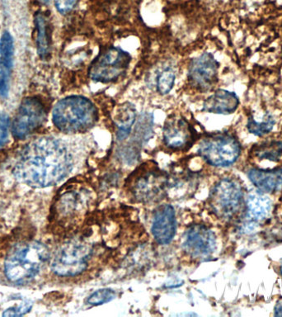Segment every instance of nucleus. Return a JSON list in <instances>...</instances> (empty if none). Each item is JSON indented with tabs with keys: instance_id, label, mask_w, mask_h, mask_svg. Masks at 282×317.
Wrapping results in <instances>:
<instances>
[{
	"instance_id": "f257e3e1",
	"label": "nucleus",
	"mask_w": 282,
	"mask_h": 317,
	"mask_svg": "<svg viewBox=\"0 0 282 317\" xmlns=\"http://www.w3.org/2000/svg\"><path fill=\"white\" fill-rule=\"evenodd\" d=\"M72 167L71 155L61 141L42 137L22 151L13 174L22 184L33 188H46L66 179Z\"/></svg>"
},
{
	"instance_id": "f03ea898",
	"label": "nucleus",
	"mask_w": 282,
	"mask_h": 317,
	"mask_svg": "<svg viewBox=\"0 0 282 317\" xmlns=\"http://www.w3.org/2000/svg\"><path fill=\"white\" fill-rule=\"evenodd\" d=\"M99 119L93 103L84 97H66L55 104L52 122L57 129L66 134L85 132L96 124Z\"/></svg>"
},
{
	"instance_id": "7ed1b4c3",
	"label": "nucleus",
	"mask_w": 282,
	"mask_h": 317,
	"mask_svg": "<svg viewBox=\"0 0 282 317\" xmlns=\"http://www.w3.org/2000/svg\"><path fill=\"white\" fill-rule=\"evenodd\" d=\"M48 258V249L42 243H22L16 245L7 257L5 275L13 282H27L39 273Z\"/></svg>"
},
{
	"instance_id": "20e7f679",
	"label": "nucleus",
	"mask_w": 282,
	"mask_h": 317,
	"mask_svg": "<svg viewBox=\"0 0 282 317\" xmlns=\"http://www.w3.org/2000/svg\"><path fill=\"white\" fill-rule=\"evenodd\" d=\"M93 247L85 238H73L57 249L51 270L59 277H75L88 269L93 256Z\"/></svg>"
},
{
	"instance_id": "39448f33",
	"label": "nucleus",
	"mask_w": 282,
	"mask_h": 317,
	"mask_svg": "<svg viewBox=\"0 0 282 317\" xmlns=\"http://www.w3.org/2000/svg\"><path fill=\"white\" fill-rule=\"evenodd\" d=\"M92 193L81 186L70 188L59 195L52 210V218L64 229H72L81 223L92 205Z\"/></svg>"
},
{
	"instance_id": "423d86ee",
	"label": "nucleus",
	"mask_w": 282,
	"mask_h": 317,
	"mask_svg": "<svg viewBox=\"0 0 282 317\" xmlns=\"http://www.w3.org/2000/svg\"><path fill=\"white\" fill-rule=\"evenodd\" d=\"M169 185L168 175L157 166H144L128 180V189L139 201L149 203L162 199Z\"/></svg>"
},
{
	"instance_id": "0eeeda50",
	"label": "nucleus",
	"mask_w": 282,
	"mask_h": 317,
	"mask_svg": "<svg viewBox=\"0 0 282 317\" xmlns=\"http://www.w3.org/2000/svg\"><path fill=\"white\" fill-rule=\"evenodd\" d=\"M131 61L129 53L120 47L109 46L93 60L88 68V75L96 82L111 83L127 72Z\"/></svg>"
},
{
	"instance_id": "6e6552de",
	"label": "nucleus",
	"mask_w": 282,
	"mask_h": 317,
	"mask_svg": "<svg viewBox=\"0 0 282 317\" xmlns=\"http://www.w3.org/2000/svg\"><path fill=\"white\" fill-rule=\"evenodd\" d=\"M199 155L208 164L215 167H227L240 156V145L228 133H215L204 138L200 143Z\"/></svg>"
},
{
	"instance_id": "1a4fd4ad",
	"label": "nucleus",
	"mask_w": 282,
	"mask_h": 317,
	"mask_svg": "<svg viewBox=\"0 0 282 317\" xmlns=\"http://www.w3.org/2000/svg\"><path fill=\"white\" fill-rule=\"evenodd\" d=\"M243 204V188L233 179L220 180L212 188L209 197V205L213 213L226 221L236 216Z\"/></svg>"
},
{
	"instance_id": "9d476101",
	"label": "nucleus",
	"mask_w": 282,
	"mask_h": 317,
	"mask_svg": "<svg viewBox=\"0 0 282 317\" xmlns=\"http://www.w3.org/2000/svg\"><path fill=\"white\" fill-rule=\"evenodd\" d=\"M46 119V111L42 101L28 97L20 103L12 123V134L17 140H24L42 127Z\"/></svg>"
},
{
	"instance_id": "9b49d317",
	"label": "nucleus",
	"mask_w": 282,
	"mask_h": 317,
	"mask_svg": "<svg viewBox=\"0 0 282 317\" xmlns=\"http://www.w3.org/2000/svg\"><path fill=\"white\" fill-rule=\"evenodd\" d=\"M219 64L211 53H203L194 58L188 68V79L197 90H209L215 84Z\"/></svg>"
},
{
	"instance_id": "f8f14e48",
	"label": "nucleus",
	"mask_w": 282,
	"mask_h": 317,
	"mask_svg": "<svg viewBox=\"0 0 282 317\" xmlns=\"http://www.w3.org/2000/svg\"><path fill=\"white\" fill-rule=\"evenodd\" d=\"M183 246L193 258H207L216 249V239L212 230L205 225H194L186 230Z\"/></svg>"
},
{
	"instance_id": "ddd939ff",
	"label": "nucleus",
	"mask_w": 282,
	"mask_h": 317,
	"mask_svg": "<svg viewBox=\"0 0 282 317\" xmlns=\"http://www.w3.org/2000/svg\"><path fill=\"white\" fill-rule=\"evenodd\" d=\"M163 137L167 147L180 151L186 149L194 140V130L182 117H169L164 123Z\"/></svg>"
},
{
	"instance_id": "4468645a",
	"label": "nucleus",
	"mask_w": 282,
	"mask_h": 317,
	"mask_svg": "<svg viewBox=\"0 0 282 317\" xmlns=\"http://www.w3.org/2000/svg\"><path fill=\"white\" fill-rule=\"evenodd\" d=\"M271 201L262 193H251L246 201V213L243 228L250 232L269 218Z\"/></svg>"
},
{
	"instance_id": "2eb2a0df",
	"label": "nucleus",
	"mask_w": 282,
	"mask_h": 317,
	"mask_svg": "<svg viewBox=\"0 0 282 317\" xmlns=\"http://www.w3.org/2000/svg\"><path fill=\"white\" fill-rule=\"evenodd\" d=\"M151 230L160 245H168L173 241L176 232V218L175 211L172 206L164 204L158 208Z\"/></svg>"
},
{
	"instance_id": "dca6fc26",
	"label": "nucleus",
	"mask_w": 282,
	"mask_h": 317,
	"mask_svg": "<svg viewBox=\"0 0 282 317\" xmlns=\"http://www.w3.org/2000/svg\"><path fill=\"white\" fill-rule=\"evenodd\" d=\"M13 40L10 33L3 34L0 38V96L9 94L13 65Z\"/></svg>"
},
{
	"instance_id": "f3484780",
	"label": "nucleus",
	"mask_w": 282,
	"mask_h": 317,
	"mask_svg": "<svg viewBox=\"0 0 282 317\" xmlns=\"http://www.w3.org/2000/svg\"><path fill=\"white\" fill-rule=\"evenodd\" d=\"M239 104L237 94L226 90H218L208 97L203 103V111L210 113H233Z\"/></svg>"
},
{
	"instance_id": "a211bd4d",
	"label": "nucleus",
	"mask_w": 282,
	"mask_h": 317,
	"mask_svg": "<svg viewBox=\"0 0 282 317\" xmlns=\"http://www.w3.org/2000/svg\"><path fill=\"white\" fill-rule=\"evenodd\" d=\"M250 181L263 193H276L282 190V168L263 170L250 169L247 173Z\"/></svg>"
},
{
	"instance_id": "6ab92c4d",
	"label": "nucleus",
	"mask_w": 282,
	"mask_h": 317,
	"mask_svg": "<svg viewBox=\"0 0 282 317\" xmlns=\"http://www.w3.org/2000/svg\"><path fill=\"white\" fill-rule=\"evenodd\" d=\"M36 44L38 55L45 59L51 50V29L46 16L38 13L35 18Z\"/></svg>"
},
{
	"instance_id": "aec40b11",
	"label": "nucleus",
	"mask_w": 282,
	"mask_h": 317,
	"mask_svg": "<svg viewBox=\"0 0 282 317\" xmlns=\"http://www.w3.org/2000/svg\"><path fill=\"white\" fill-rule=\"evenodd\" d=\"M136 119V107L132 103H123L117 108L114 117V122L118 129L117 138L119 140H123L129 135Z\"/></svg>"
},
{
	"instance_id": "412c9836",
	"label": "nucleus",
	"mask_w": 282,
	"mask_h": 317,
	"mask_svg": "<svg viewBox=\"0 0 282 317\" xmlns=\"http://www.w3.org/2000/svg\"><path fill=\"white\" fill-rule=\"evenodd\" d=\"M252 156L259 160L278 162L282 157V142L279 140H265L255 145L251 150Z\"/></svg>"
},
{
	"instance_id": "4be33fe9",
	"label": "nucleus",
	"mask_w": 282,
	"mask_h": 317,
	"mask_svg": "<svg viewBox=\"0 0 282 317\" xmlns=\"http://www.w3.org/2000/svg\"><path fill=\"white\" fill-rule=\"evenodd\" d=\"M276 121L272 115L266 113L261 120H257L254 117L247 119V128L250 133L255 136H263L269 133L273 128Z\"/></svg>"
},
{
	"instance_id": "5701e85b",
	"label": "nucleus",
	"mask_w": 282,
	"mask_h": 317,
	"mask_svg": "<svg viewBox=\"0 0 282 317\" xmlns=\"http://www.w3.org/2000/svg\"><path fill=\"white\" fill-rule=\"evenodd\" d=\"M175 74L171 69L164 70L157 79L158 92L160 94H169L175 83Z\"/></svg>"
},
{
	"instance_id": "b1692460",
	"label": "nucleus",
	"mask_w": 282,
	"mask_h": 317,
	"mask_svg": "<svg viewBox=\"0 0 282 317\" xmlns=\"http://www.w3.org/2000/svg\"><path fill=\"white\" fill-rule=\"evenodd\" d=\"M116 298V293L112 289H104L94 292L88 297L87 302L92 306H99L111 302Z\"/></svg>"
},
{
	"instance_id": "393cba45",
	"label": "nucleus",
	"mask_w": 282,
	"mask_h": 317,
	"mask_svg": "<svg viewBox=\"0 0 282 317\" xmlns=\"http://www.w3.org/2000/svg\"><path fill=\"white\" fill-rule=\"evenodd\" d=\"M10 122L7 115H0V150L6 144L9 136Z\"/></svg>"
},
{
	"instance_id": "a878e982",
	"label": "nucleus",
	"mask_w": 282,
	"mask_h": 317,
	"mask_svg": "<svg viewBox=\"0 0 282 317\" xmlns=\"http://www.w3.org/2000/svg\"><path fill=\"white\" fill-rule=\"evenodd\" d=\"M78 0H55L57 11L61 14H66L71 11L76 5Z\"/></svg>"
},
{
	"instance_id": "bb28decb",
	"label": "nucleus",
	"mask_w": 282,
	"mask_h": 317,
	"mask_svg": "<svg viewBox=\"0 0 282 317\" xmlns=\"http://www.w3.org/2000/svg\"><path fill=\"white\" fill-rule=\"evenodd\" d=\"M31 305L26 304L22 305V306H17V307H11V308L7 309L6 311L4 312V315L6 316H18V315H24L25 313L30 311L31 309Z\"/></svg>"
},
{
	"instance_id": "cd10ccee",
	"label": "nucleus",
	"mask_w": 282,
	"mask_h": 317,
	"mask_svg": "<svg viewBox=\"0 0 282 317\" xmlns=\"http://www.w3.org/2000/svg\"><path fill=\"white\" fill-rule=\"evenodd\" d=\"M275 315H278V316H282V303L276 306Z\"/></svg>"
},
{
	"instance_id": "c85d7f7f",
	"label": "nucleus",
	"mask_w": 282,
	"mask_h": 317,
	"mask_svg": "<svg viewBox=\"0 0 282 317\" xmlns=\"http://www.w3.org/2000/svg\"><path fill=\"white\" fill-rule=\"evenodd\" d=\"M280 272H281V274H282V263H281V265H280Z\"/></svg>"
}]
</instances>
